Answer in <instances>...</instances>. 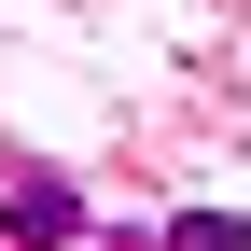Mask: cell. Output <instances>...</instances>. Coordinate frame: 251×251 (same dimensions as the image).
<instances>
[{"mask_svg":"<svg viewBox=\"0 0 251 251\" xmlns=\"http://www.w3.org/2000/svg\"><path fill=\"white\" fill-rule=\"evenodd\" d=\"M251 224H237V209H181V224H168V251H237Z\"/></svg>","mask_w":251,"mask_h":251,"instance_id":"2","label":"cell"},{"mask_svg":"<svg viewBox=\"0 0 251 251\" xmlns=\"http://www.w3.org/2000/svg\"><path fill=\"white\" fill-rule=\"evenodd\" d=\"M0 237H28V251L84 237V196H70V181H14V209H0Z\"/></svg>","mask_w":251,"mask_h":251,"instance_id":"1","label":"cell"}]
</instances>
